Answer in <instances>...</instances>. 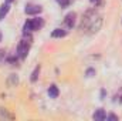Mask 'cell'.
Listing matches in <instances>:
<instances>
[{
  "mask_svg": "<svg viewBox=\"0 0 122 121\" xmlns=\"http://www.w3.org/2000/svg\"><path fill=\"white\" fill-rule=\"evenodd\" d=\"M27 53H29V44L26 41H20L17 46V56L20 59H24L27 56Z\"/></svg>",
  "mask_w": 122,
  "mask_h": 121,
  "instance_id": "obj_1",
  "label": "cell"
},
{
  "mask_svg": "<svg viewBox=\"0 0 122 121\" xmlns=\"http://www.w3.org/2000/svg\"><path fill=\"white\" fill-rule=\"evenodd\" d=\"M43 9H41V6H27L26 7V13L27 14H37V13H40Z\"/></svg>",
  "mask_w": 122,
  "mask_h": 121,
  "instance_id": "obj_2",
  "label": "cell"
},
{
  "mask_svg": "<svg viewBox=\"0 0 122 121\" xmlns=\"http://www.w3.org/2000/svg\"><path fill=\"white\" fill-rule=\"evenodd\" d=\"M31 22V27H33V30H40L41 27H43V20L41 19H33V20H30Z\"/></svg>",
  "mask_w": 122,
  "mask_h": 121,
  "instance_id": "obj_3",
  "label": "cell"
},
{
  "mask_svg": "<svg viewBox=\"0 0 122 121\" xmlns=\"http://www.w3.org/2000/svg\"><path fill=\"white\" fill-rule=\"evenodd\" d=\"M105 118H107V114H105V111H104V110H97V111H95V114H94V120L104 121Z\"/></svg>",
  "mask_w": 122,
  "mask_h": 121,
  "instance_id": "obj_4",
  "label": "cell"
},
{
  "mask_svg": "<svg viewBox=\"0 0 122 121\" xmlns=\"http://www.w3.org/2000/svg\"><path fill=\"white\" fill-rule=\"evenodd\" d=\"M74 22H75V14H74V13L67 14V17H65V23H67V26H68V27H72V26H74Z\"/></svg>",
  "mask_w": 122,
  "mask_h": 121,
  "instance_id": "obj_5",
  "label": "cell"
},
{
  "mask_svg": "<svg viewBox=\"0 0 122 121\" xmlns=\"http://www.w3.org/2000/svg\"><path fill=\"white\" fill-rule=\"evenodd\" d=\"M7 13H9V3H6V4H3L0 7V20H3Z\"/></svg>",
  "mask_w": 122,
  "mask_h": 121,
  "instance_id": "obj_6",
  "label": "cell"
},
{
  "mask_svg": "<svg viewBox=\"0 0 122 121\" xmlns=\"http://www.w3.org/2000/svg\"><path fill=\"white\" fill-rule=\"evenodd\" d=\"M48 95H50L51 98H57V97H58V88H57L56 86H51V87L48 88Z\"/></svg>",
  "mask_w": 122,
  "mask_h": 121,
  "instance_id": "obj_7",
  "label": "cell"
},
{
  "mask_svg": "<svg viewBox=\"0 0 122 121\" xmlns=\"http://www.w3.org/2000/svg\"><path fill=\"white\" fill-rule=\"evenodd\" d=\"M51 36H53V37H64V36H65V31L61 30V29H56V30L51 33Z\"/></svg>",
  "mask_w": 122,
  "mask_h": 121,
  "instance_id": "obj_8",
  "label": "cell"
},
{
  "mask_svg": "<svg viewBox=\"0 0 122 121\" xmlns=\"http://www.w3.org/2000/svg\"><path fill=\"white\" fill-rule=\"evenodd\" d=\"M38 74H40V67H36V70H34L33 74H31V81H36L37 77H38Z\"/></svg>",
  "mask_w": 122,
  "mask_h": 121,
  "instance_id": "obj_9",
  "label": "cell"
},
{
  "mask_svg": "<svg viewBox=\"0 0 122 121\" xmlns=\"http://www.w3.org/2000/svg\"><path fill=\"white\" fill-rule=\"evenodd\" d=\"M57 1H58V4H60L61 7H67L70 4V0H57Z\"/></svg>",
  "mask_w": 122,
  "mask_h": 121,
  "instance_id": "obj_10",
  "label": "cell"
},
{
  "mask_svg": "<svg viewBox=\"0 0 122 121\" xmlns=\"http://www.w3.org/2000/svg\"><path fill=\"white\" fill-rule=\"evenodd\" d=\"M11 83H16V84H17V77H16V76H11V78H10L9 84H11Z\"/></svg>",
  "mask_w": 122,
  "mask_h": 121,
  "instance_id": "obj_11",
  "label": "cell"
},
{
  "mask_svg": "<svg viewBox=\"0 0 122 121\" xmlns=\"http://www.w3.org/2000/svg\"><path fill=\"white\" fill-rule=\"evenodd\" d=\"M107 120H118V117H117V116H114V114H111V116H108V117H107Z\"/></svg>",
  "mask_w": 122,
  "mask_h": 121,
  "instance_id": "obj_12",
  "label": "cell"
},
{
  "mask_svg": "<svg viewBox=\"0 0 122 121\" xmlns=\"http://www.w3.org/2000/svg\"><path fill=\"white\" fill-rule=\"evenodd\" d=\"M4 59V50H0V61Z\"/></svg>",
  "mask_w": 122,
  "mask_h": 121,
  "instance_id": "obj_13",
  "label": "cell"
},
{
  "mask_svg": "<svg viewBox=\"0 0 122 121\" xmlns=\"http://www.w3.org/2000/svg\"><path fill=\"white\" fill-rule=\"evenodd\" d=\"M94 73H95L94 70H88V71H87V74H88V77H91V76L94 74Z\"/></svg>",
  "mask_w": 122,
  "mask_h": 121,
  "instance_id": "obj_14",
  "label": "cell"
},
{
  "mask_svg": "<svg viewBox=\"0 0 122 121\" xmlns=\"http://www.w3.org/2000/svg\"><path fill=\"white\" fill-rule=\"evenodd\" d=\"M92 3H95V4H97V3H98V1H99V0H91Z\"/></svg>",
  "mask_w": 122,
  "mask_h": 121,
  "instance_id": "obj_15",
  "label": "cell"
},
{
  "mask_svg": "<svg viewBox=\"0 0 122 121\" xmlns=\"http://www.w3.org/2000/svg\"><path fill=\"white\" fill-rule=\"evenodd\" d=\"M6 1H7V3H11V1H13V0H6Z\"/></svg>",
  "mask_w": 122,
  "mask_h": 121,
  "instance_id": "obj_16",
  "label": "cell"
}]
</instances>
